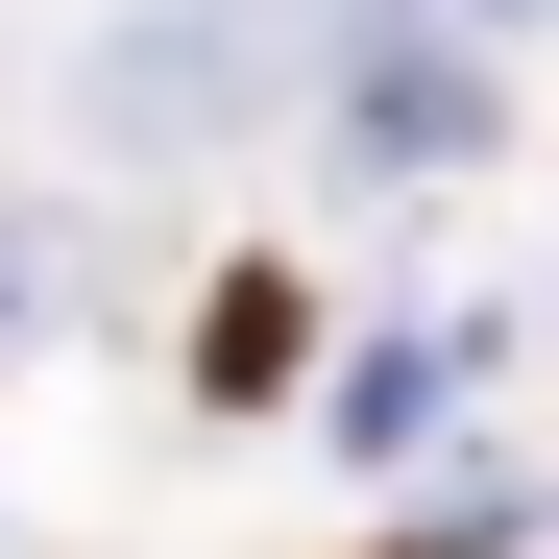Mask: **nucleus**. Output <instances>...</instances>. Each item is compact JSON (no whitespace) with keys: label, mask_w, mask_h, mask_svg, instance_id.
Returning <instances> with one entry per match:
<instances>
[{"label":"nucleus","mask_w":559,"mask_h":559,"mask_svg":"<svg viewBox=\"0 0 559 559\" xmlns=\"http://www.w3.org/2000/svg\"><path fill=\"white\" fill-rule=\"evenodd\" d=\"M365 25H390V0H365Z\"/></svg>","instance_id":"f257e3e1"},{"label":"nucleus","mask_w":559,"mask_h":559,"mask_svg":"<svg viewBox=\"0 0 559 559\" xmlns=\"http://www.w3.org/2000/svg\"><path fill=\"white\" fill-rule=\"evenodd\" d=\"M487 25H511V0H487Z\"/></svg>","instance_id":"f03ea898"}]
</instances>
